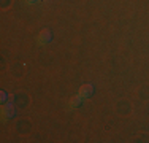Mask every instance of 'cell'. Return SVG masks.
<instances>
[{
    "label": "cell",
    "instance_id": "cell-3",
    "mask_svg": "<svg viewBox=\"0 0 149 143\" xmlns=\"http://www.w3.org/2000/svg\"><path fill=\"white\" fill-rule=\"evenodd\" d=\"M2 114H3V118H5V119H8V118H13V116H15V108H13L11 105H3Z\"/></svg>",
    "mask_w": 149,
    "mask_h": 143
},
{
    "label": "cell",
    "instance_id": "cell-2",
    "mask_svg": "<svg viewBox=\"0 0 149 143\" xmlns=\"http://www.w3.org/2000/svg\"><path fill=\"white\" fill-rule=\"evenodd\" d=\"M92 92H94V86H92V84H83V86L79 88V95H81L83 99H84V97H89Z\"/></svg>",
    "mask_w": 149,
    "mask_h": 143
},
{
    "label": "cell",
    "instance_id": "cell-1",
    "mask_svg": "<svg viewBox=\"0 0 149 143\" xmlns=\"http://www.w3.org/2000/svg\"><path fill=\"white\" fill-rule=\"evenodd\" d=\"M37 40H38V43H40V45H45V43H48L49 40H51V32H49L48 29H43V30L38 34Z\"/></svg>",
    "mask_w": 149,
    "mask_h": 143
},
{
    "label": "cell",
    "instance_id": "cell-4",
    "mask_svg": "<svg viewBox=\"0 0 149 143\" xmlns=\"http://www.w3.org/2000/svg\"><path fill=\"white\" fill-rule=\"evenodd\" d=\"M81 100H83V97L78 94V95H74V97L70 99V105H72V107H79L81 105Z\"/></svg>",
    "mask_w": 149,
    "mask_h": 143
},
{
    "label": "cell",
    "instance_id": "cell-5",
    "mask_svg": "<svg viewBox=\"0 0 149 143\" xmlns=\"http://www.w3.org/2000/svg\"><path fill=\"white\" fill-rule=\"evenodd\" d=\"M35 2H38V0H27V3H35Z\"/></svg>",
    "mask_w": 149,
    "mask_h": 143
}]
</instances>
